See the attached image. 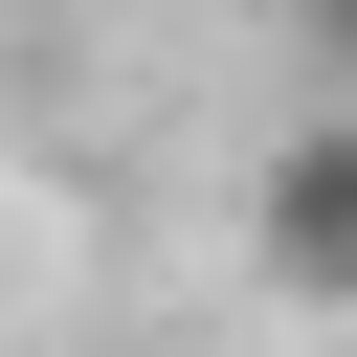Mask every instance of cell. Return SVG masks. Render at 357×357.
<instances>
[{"instance_id": "2", "label": "cell", "mask_w": 357, "mask_h": 357, "mask_svg": "<svg viewBox=\"0 0 357 357\" xmlns=\"http://www.w3.org/2000/svg\"><path fill=\"white\" fill-rule=\"evenodd\" d=\"M290 45L335 67V112H357V0H290Z\"/></svg>"}, {"instance_id": "1", "label": "cell", "mask_w": 357, "mask_h": 357, "mask_svg": "<svg viewBox=\"0 0 357 357\" xmlns=\"http://www.w3.org/2000/svg\"><path fill=\"white\" fill-rule=\"evenodd\" d=\"M245 245H268L290 312H357V112H312V134L245 178Z\"/></svg>"}]
</instances>
